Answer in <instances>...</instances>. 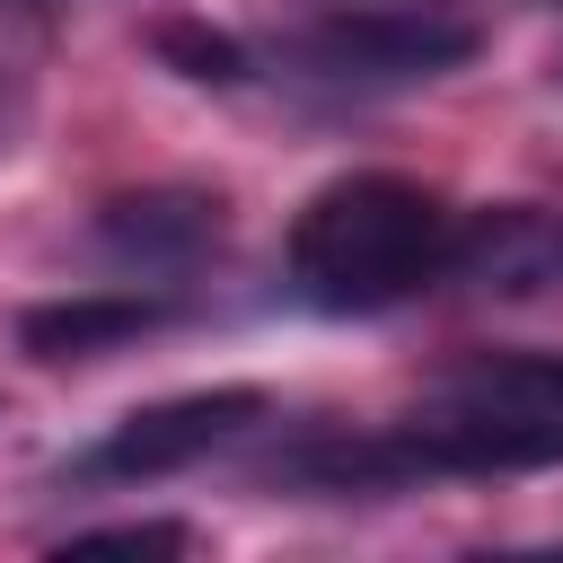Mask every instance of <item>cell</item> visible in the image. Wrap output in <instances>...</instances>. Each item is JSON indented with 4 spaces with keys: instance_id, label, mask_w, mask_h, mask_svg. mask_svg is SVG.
I'll list each match as a JSON object with an SVG mask.
<instances>
[{
    "instance_id": "cell-1",
    "label": "cell",
    "mask_w": 563,
    "mask_h": 563,
    "mask_svg": "<svg viewBox=\"0 0 563 563\" xmlns=\"http://www.w3.org/2000/svg\"><path fill=\"white\" fill-rule=\"evenodd\" d=\"M466 220L413 176H334L290 229V282L317 308H387L457 273Z\"/></svg>"
},
{
    "instance_id": "cell-2",
    "label": "cell",
    "mask_w": 563,
    "mask_h": 563,
    "mask_svg": "<svg viewBox=\"0 0 563 563\" xmlns=\"http://www.w3.org/2000/svg\"><path fill=\"white\" fill-rule=\"evenodd\" d=\"M554 457H563V413L466 405L457 422H413V431L308 449L299 475L334 484V493H369V484H413V475H528V466H554Z\"/></svg>"
},
{
    "instance_id": "cell-3",
    "label": "cell",
    "mask_w": 563,
    "mask_h": 563,
    "mask_svg": "<svg viewBox=\"0 0 563 563\" xmlns=\"http://www.w3.org/2000/svg\"><path fill=\"white\" fill-rule=\"evenodd\" d=\"M299 62L325 79H440L475 62V26L431 9H334L299 35Z\"/></svg>"
},
{
    "instance_id": "cell-4",
    "label": "cell",
    "mask_w": 563,
    "mask_h": 563,
    "mask_svg": "<svg viewBox=\"0 0 563 563\" xmlns=\"http://www.w3.org/2000/svg\"><path fill=\"white\" fill-rule=\"evenodd\" d=\"M246 422H264V387H194V396H167V405L123 413L79 466H88V475H114V484H132V475H176V466L211 457L220 440H238Z\"/></svg>"
},
{
    "instance_id": "cell-5",
    "label": "cell",
    "mask_w": 563,
    "mask_h": 563,
    "mask_svg": "<svg viewBox=\"0 0 563 563\" xmlns=\"http://www.w3.org/2000/svg\"><path fill=\"white\" fill-rule=\"evenodd\" d=\"M167 317H176V308H167V299H141V290H79V299L26 308V317H18V343H26L35 361H97V352H114V343L158 334Z\"/></svg>"
},
{
    "instance_id": "cell-6",
    "label": "cell",
    "mask_w": 563,
    "mask_h": 563,
    "mask_svg": "<svg viewBox=\"0 0 563 563\" xmlns=\"http://www.w3.org/2000/svg\"><path fill=\"white\" fill-rule=\"evenodd\" d=\"M97 238L123 255V264H185L220 238V202L211 194H185V185H150V194H114L97 211Z\"/></svg>"
},
{
    "instance_id": "cell-7",
    "label": "cell",
    "mask_w": 563,
    "mask_h": 563,
    "mask_svg": "<svg viewBox=\"0 0 563 563\" xmlns=\"http://www.w3.org/2000/svg\"><path fill=\"white\" fill-rule=\"evenodd\" d=\"M457 405H510V413H563V352H475L457 378Z\"/></svg>"
},
{
    "instance_id": "cell-8",
    "label": "cell",
    "mask_w": 563,
    "mask_h": 563,
    "mask_svg": "<svg viewBox=\"0 0 563 563\" xmlns=\"http://www.w3.org/2000/svg\"><path fill=\"white\" fill-rule=\"evenodd\" d=\"M158 62H176V70H185V79H202V88L246 79V53H238L220 26H158Z\"/></svg>"
},
{
    "instance_id": "cell-9",
    "label": "cell",
    "mask_w": 563,
    "mask_h": 563,
    "mask_svg": "<svg viewBox=\"0 0 563 563\" xmlns=\"http://www.w3.org/2000/svg\"><path fill=\"white\" fill-rule=\"evenodd\" d=\"M62 554H185L176 519H123V528H79L62 537Z\"/></svg>"
}]
</instances>
